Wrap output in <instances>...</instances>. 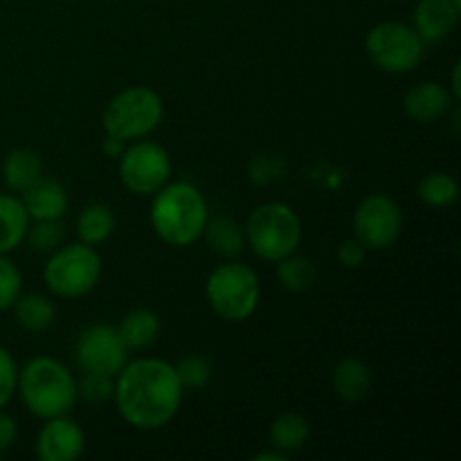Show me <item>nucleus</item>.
<instances>
[{
  "label": "nucleus",
  "mask_w": 461,
  "mask_h": 461,
  "mask_svg": "<svg viewBox=\"0 0 461 461\" xmlns=\"http://www.w3.org/2000/svg\"><path fill=\"white\" fill-rule=\"evenodd\" d=\"M183 392L176 367L158 358H138L120 369L113 396L126 423L158 430L178 414Z\"/></svg>",
  "instance_id": "nucleus-1"
},
{
  "label": "nucleus",
  "mask_w": 461,
  "mask_h": 461,
  "mask_svg": "<svg viewBox=\"0 0 461 461\" xmlns=\"http://www.w3.org/2000/svg\"><path fill=\"white\" fill-rule=\"evenodd\" d=\"M207 219H210L207 203L194 185L171 183L156 192L151 205V225L158 237L169 246H192L203 237Z\"/></svg>",
  "instance_id": "nucleus-2"
},
{
  "label": "nucleus",
  "mask_w": 461,
  "mask_h": 461,
  "mask_svg": "<svg viewBox=\"0 0 461 461\" xmlns=\"http://www.w3.org/2000/svg\"><path fill=\"white\" fill-rule=\"evenodd\" d=\"M16 390L23 405L41 419L63 417L75 408L79 392L66 365L48 356H36L18 369Z\"/></svg>",
  "instance_id": "nucleus-3"
},
{
  "label": "nucleus",
  "mask_w": 461,
  "mask_h": 461,
  "mask_svg": "<svg viewBox=\"0 0 461 461\" xmlns=\"http://www.w3.org/2000/svg\"><path fill=\"white\" fill-rule=\"evenodd\" d=\"M207 302L225 322H243L259 306L261 284L246 264H223L207 277Z\"/></svg>",
  "instance_id": "nucleus-4"
},
{
  "label": "nucleus",
  "mask_w": 461,
  "mask_h": 461,
  "mask_svg": "<svg viewBox=\"0 0 461 461\" xmlns=\"http://www.w3.org/2000/svg\"><path fill=\"white\" fill-rule=\"evenodd\" d=\"M246 239L261 259H284L302 243L300 216L284 203H264L248 219Z\"/></svg>",
  "instance_id": "nucleus-5"
},
{
  "label": "nucleus",
  "mask_w": 461,
  "mask_h": 461,
  "mask_svg": "<svg viewBox=\"0 0 461 461\" xmlns=\"http://www.w3.org/2000/svg\"><path fill=\"white\" fill-rule=\"evenodd\" d=\"M102 277V257L88 243L59 246L45 264L43 279L50 291L66 300L84 297Z\"/></svg>",
  "instance_id": "nucleus-6"
},
{
  "label": "nucleus",
  "mask_w": 461,
  "mask_h": 461,
  "mask_svg": "<svg viewBox=\"0 0 461 461\" xmlns=\"http://www.w3.org/2000/svg\"><path fill=\"white\" fill-rule=\"evenodd\" d=\"M165 115V106L156 90L144 88H126L111 99V104L104 111V131L106 135L120 138L122 142L138 140L158 129Z\"/></svg>",
  "instance_id": "nucleus-7"
},
{
  "label": "nucleus",
  "mask_w": 461,
  "mask_h": 461,
  "mask_svg": "<svg viewBox=\"0 0 461 461\" xmlns=\"http://www.w3.org/2000/svg\"><path fill=\"white\" fill-rule=\"evenodd\" d=\"M365 50L381 70L403 75L421 63L426 43L414 27L399 21H385L369 30L367 39H365Z\"/></svg>",
  "instance_id": "nucleus-8"
},
{
  "label": "nucleus",
  "mask_w": 461,
  "mask_h": 461,
  "mask_svg": "<svg viewBox=\"0 0 461 461\" xmlns=\"http://www.w3.org/2000/svg\"><path fill=\"white\" fill-rule=\"evenodd\" d=\"M403 230V212L387 194H372L354 212L356 239L367 250L394 246Z\"/></svg>",
  "instance_id": "nucleus-9"
},
{
  "label": "nucleus",
  "mask_w": 461,
  "mask_h": 461,
  "mask_svg": "<svg viewBox=\"0 0 461 461\" xmlns=\"http://www.w3.org/2000/svg\"><path fill=\"white\" fill-rule=\"evenodd\" d=\"M171 158L160 144L138 142L120 156V178L129 192L151 196L169 183Z\"/></svg>",
  "instance_id": "nucleus-10"
},
{
  "label": "nucleus",
  "mask_w": 461,
  "mask_h": 461,
  "mask_svg": "<svg viewBox=\"0 0 461 461\" xmlns=\"http://www.w3.org/2000/svg\"><path fill=\"white\" fill-rule=\"evenodd\" d=\"M126 358H129V349L120 331L111 324H93L77 338L75 360L84 372L117 376L126 365Z\"/></svg>",
  "instance_id": "nucleus-11"
},
{
  "label": "nucleus",
  "mask_w": 461,
  "mask_h": 461,
  "mask_svg": "<svg viewBox=\"0 0 461 461\" xmlns=\"http://www.w3.org/2000/svg\"><path fill=\"white\" fill-rule=\"evenodd\" d=\"M84 432L72 419L52 417L45 419L36 437V457L41 461H75L84 453Z\"/></svg>",
  "instance_id": "nucleus-12"
},
{
  "label": "nucleus",
  "mask_w": 461,
  "mask_h": 461,
  "mask_svg": "<svg viewBox=\"0 0 461 461\" xmlns=\"http://www.w3.org/2000/svg\"><path fill=\"white\" fill-rule=\"evenodd\" d=\"M461 9L453 0H419L414 7V30L423 43H437L455 32Z\"/></svg>",
  "instance_id": "nucleus-13"
},
{
  "label": "nucleus",
  "mask_w": 461,
  "mask_h": 461,
  "mask_svg": "<svg viewBox=\"0 0 461 461\" xmlns=\"http://www.w3.org/2000/svg\"><path fill=\"white\" fill-rule=\"evenodd\" d=\"M21 203L30 219H61L68 210V192L59 180L43 178V176H41L36 183H32L30 187L23 189Z\"/></svg>",
  "instance_id": "nucleus-14"
},
{
  "label": "nucleus",
  "mask_w": 461,
  "mask_h": 461,
  "mask_svg": "<svg viewBox=\"0 0 461 461\" xmlns=\"http://www.w3.org/2000/svg\"><path fill=\"white\" fill-rule=\"evenodd\" d=\"M450 104H453V95L437 81H421V84L412 86L403 97L405 113L421 124H430V122L444 117Z\"/></svg>",
  "instance_id": "nucleus-15"
},
{
  "label": "nucleus",
  "mask_w": 461,
  "mask_h": 461,
  "mask_svg": "<svg viewBox=\"0 0 461 461\" xmlns=\"http://www.w3.org/2000/svg\"><path fill=\"white\" fill-rule=\"evenodd\" d=\"M30 230V216L21 198L0 194V255L16 250Z\"/></svg>",
  "instance_id": "nucleus-16"
},
{
  "label": "nucleus",
  "mask_w": 461,
  "mask_h": 461,
  "mask_svg": "<svg viewBox=\"0 0 461 461\" xmlns=\"http://www.w3.org/2000/svg\"><path fill=\"white\" fill-rule=\"evenodd\" d=\"M333 390L342 401L356 403V401L365 399L372 390V372L358 358L340 360L333 369Z\"/></svg>",
  "instance_id": "nucleus-17"
},
{
  "label": "nucleus",
  "mask_w": 461,
  "mask_h": 461,
  "mask_svg": "<svg viewBox=\"0 0 461 461\" xmlns=\"http://www.w3.org/2000/svg\"><path fill=\"white\" fill-rule=\"evenodd\" d=\"M43 176V160L32 149H16L3 162V178L12 192H23Z\"/></svg>",
  "instance_id": "nucleus-18"
},
{
  "label": "nucleus",
  "mask_w": 461,
  "mask_h": 461,
  "mask_svg": "<svg viewBox=\"0 0 461 461\" xmlns=\"http://www.w3.org/2000/svg\"><path fill=\"white\" fill-rule=\"evenodd\" d=\"M14 315L21 329L30 333H43L54 324L57 311L52 300L41 293H30V295H18V300L14 302Z\"/></svg>",
  "instance_id": "nucleus-19"
},
{
  "label": "nucleus",
  "mask_w": 461,
  "mask_h": 461,
  "mask_svg": "<svg viewBox=\"0 0 461 461\" xmlns=\"http://www.w3.org/2000/svg\"><path fill=\"white\" fill-rule=\"evenodd\" d=\"M120 336L124 340L126 349H147L160 336V320L156 313L147 309H135L126 313L120 324Z\"/></svg>",
  "instance_id": "nucleus-20"
},
{
  "label": "nucleus",
  "mask_w": 461,
  "mask_h": 461,
  "mask_svg": "<svg viewBox=\"0 0 461 461\" xmlns=\"http://www.w3.org/2000/svg\"><path fill=\"white\" fill-rule=\"evenodd\" d=\"M309 441V423L302 414L284 412L270 423V446L282 453H297Z\"/></svg>",
  "instance_id": "nucleus-21"
},
{
  "label": "nucleus",
  "mask_w": 461,
  "mask_h": 461,
  "mask_svg": "<svg viewBox=\"0 0 461 461\" xmlns=\"http://www.w3.org/2000/svg\"><path fill=\"white\" fill-rule=\"evenodd\" d=\"M203 234L207 237V243L214 252L221 257H237L246 246V234H243L241 225L225 216H216V219H207Z\"/></svg>",
  "instance_id": "nucleus-22"
},
{
  "label": "nucleus",
  "mask_w": 461,
  "mask_h": 461,
  "mask_svg": "<svg viewBox=\"0 0 461 461\" xmlns=\"http://www.w3.org/2000/svg\"><path fill=\"white\" fill-rule=\"evenodd\" d=\"M113 230H115V214L111 212V207L102 205V203L88 205L77 219V234L88 246L104 243L111 237Z\"/></svg>",
  "instance_id": "nucleus-23"
},
{
  "label": "nucleus",
  "mask_w": 461,
  "mask_h": 461,
  "mask_svg": "<svg viewBox=\"0 0 461 461\" xmlns=\"http://www.w3.org/2000/svg\"><path fill=\"white\" fill-rule=\"evenodd\" d=\"M275 275H277V282L291 293H304L318 282V268H315L313 261L295 255V252L277 261Z\"/></svg>",
  "instance_id": "nucleus-24"
},
{
  "label": "nucleus",
  "mask_w": 461,
  "mask_h": 461,
  "mask_svg": "<svg viewBox=\"0 0 461 461\" xmlns=\"http://www.w3.org/2000/svg\"><path fill=\"white\" fill-rule=\"evenodd\" d=\"M419 198L421 203L430 207H448L457 201L459 196V183L448 174H441V171H435V174L421 178L417 187Z\"/></svg>",
  "instance_id": "nucleus-25"
},
{
  "label": "nucleus",
  "mask_w": 461,
  "mask_h": 461,
  "mask_svg": "<svg viewBox=\"0 0 461 461\" xmlns=\"http://www.w3.org/2000/svg\"><path fill=\"white\" fill-rule=\"evenodd\" d=\"M25 237L30 239L32 250L41 252V255H48V252H54L61 246L63 237H66V228H63L61 219L36 221L32 225V230H27Z\"/></svg>",
  "instance_id": "nucleus-26"
},
{
  "label": "nucleus",
  "mask_w": 461,
  "mask_h": 461,
  "mask_svg": "<svg viewBox=\"0 0 461 461\" xmlns=\"http://www.w3.org/2000/svg\"><path fill=\"white\" fill-rule=\"evenodd\" d=\"M77 392L84 401L88 403L99 405L106 403L108 399H113V392H115V383L113 376L108 374H97V372H84L81 381L77 383Z\"/></svg>",
  "instance_id": "nucleus-27"
},
{
  "label": "nucleus",
  "mask_w": 461,
  "mask_h": 461,
  "mask_svg": "<svg viewBox=\"0 0 461 461\" xmlns=\"http://www.w3.org/2000/svg\"><path fill=\"white\" fill-rule=\"evenodd\" d=\"M176 374H178V381L183 385V390H203L207 385L212 376L210 365L205 363V358L201 356H189V358H183L176 367Z\"/></svg>",
  "instance_id": "nucleus-28"
},
{
  "label": "nucleus",
  "mask_w": 461,
  "mask_h": 461,
  "mask_svg": "<svg viewBox=\"0 0 461 461\" xmlns=\"http://www.w3.org/2000/svg\"><path fill=\"white\" fill-rule=\"evenodd\" d=\"M23 288V277L18 273L16 264L0 255V311L12 309L14 302L18 300Z\"/></svg>",
  "instance_id": "nucleus-29"
},
{
  "label": "nucleus",
  "mask_w": 461,
  "mask_h": 461,
  "mask_svg": "<svg viewBox=\"0 0 461 461\" xmlns=\"http://www.w3.org/2000/svg\"><path fill=\"white\" fill-rule=\"evenodd\" d=\"M16 378L18 367L12 354L5 347H0V410L12 401L14 392H16Z\"/></svg>",
  "instance_id": "nucleus-30"
},
{
  "label": "nucleus",
  "mask_w": 461,
  "mask_h": 461,
  "mask_svg": "<svg viewBox=\"0 0 461 461\" xmlns=\"http://www.w3.org/2000/svg\"><path fill=\"white\" fill-rule=\"evenodd\" d=\"M365 257H367V248L358 239H349V241H345L338 248V261L347 270L360 268L365 264Z\"/></svg>",
  "instance_id": "nucleus-31"
},
{
  "label": "nucleus",
  "mask_w": 461,
  "mask_h": 461,
  "mask_svg": "<svg viewBox=\"0 0 461 461\" xmlns=\"http://www.w3.org/2000/svg\"><path fill=\"white\" fill-rule=\"evenodd\" d=\"M18 439V426L12 417L0 412V453L12 448Z\"/></svg>",
  "instance_id": "nucleus-32"
},
{
  "label": "nucleus",
  "mask_w": 461,
  "mask_h": 461,
  "mask_svg": "<svg viewBox=\"0 0 461 461\" xmlns=\"http://www.w3.org/2000/svg\"><path fill=\"white\" fill-rule=\"evenodd\" d=\"M102 151L106 153L108 158H120L122 153H124V142H122L120 138H113V135H108L102 144Z\"/></svg>",
  "instance_id": "nucleus-33"
},
{
  "label": "nucleus",
  "mask_w": 461,
  "mask_h": 461,
  "mask_svg": "<svg viewBox=\"0 0 461 461\" xmlns=\"http://www.w3.org/2000/svg\"><path fill=\"white\" fill-rule=\"evenodd\" d=\"M255 461H286V457H284V453L282 450H277L275 448V453H259V455H255Z\"/></svg>",
  "instance_id": "nucleus-34"
},
{
  "label": "nucleus",
  "mask_w": 461,
  "mask_h": 461,
  "mask_svg": "<svg viewBox=\"0 0 461 461\" xmlns=\"http://www.w3.org/2000/svg\"><path fill=\"white\" fill-rule=\"evenodd\" d=\"M453 88H455V99H459V66H455V72H453Z\"/></svg>",
  "instance_id": "nucleus-35"
}]
</instances>
